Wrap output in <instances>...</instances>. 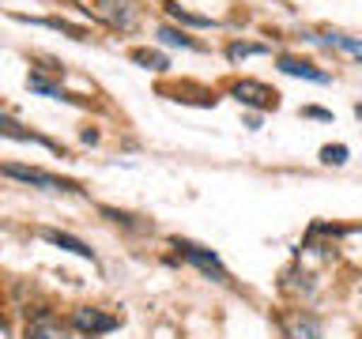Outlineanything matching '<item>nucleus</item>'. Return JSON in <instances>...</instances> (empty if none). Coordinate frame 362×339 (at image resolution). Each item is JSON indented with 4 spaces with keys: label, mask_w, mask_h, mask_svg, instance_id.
Listing matches in <instances>:
<instances>
[{
    "label": "nucleus",
    "mask_w": 362,
    "mask_h": 339,
    "mask_svg": "<svg viewBox=\"0 0 362 339\" xmlns=\"http://www.w3.org/2000/svg\"><path fill=\"white\" fill-rule=\"evenodd\" d=\"M27 87L30 90H38V95H49V98H61V102H79V98H72V95H64L57 83H49V79H42V76H27Z\"/></svg>",
    "instance_id": "10"
},
{
    "label": "nucleus",
    "mask_w": 362,
    "mask_h": 339,
    "mask_svg": "<svg viewBox=\"0 0 362 339\" xmlns=\"http://www.w3.org/2000/svg\"><path fill=\"white\" fill-rule=\"evenodd\" d=\"M42 237L49 245H57V249H68V253H76V256H83V260H95V253L79 242V237H72V234H61V230H42Z\"/></svg>",
    "instance_id": "8"
},
{
    "label": "nucleus",
    "mask_w": 362,
    "mask_h": 339,
    "mask_svg": "<svg viewBox=\"0 0 362 339\" xmlns=\"http://www.w3.org/2000/svg\"><path fill=\"white\" fill-rule=\"evenodd\" d=\"M358 117H362V106H358Z\"/></svg>",
    "instance_id": "16"
},
{
    "label": "nucleus",
    "mask_w": 362,
    "mask_h": 339,
    "mask_svg": "<svg viewBox=\"0 0 362 339\" xmlns=\"http://www.w3.org/2000/svg\"><path fill=\"white\" fill-rule=\"evenodd\" d=\"M95 16L102 19V23H110L113 30H132L136 27V8H132V0H95Z\"/></svg>",
    "instance_id": "2"
},
{
    "label": "nucleus",
    "mask_w": 362,
    "mask_h": 339,
    "mask_svg": "<svg viewBox=\"0 0 362 339\" xmlns=\"http://www.w3.org/2000/svg\"><path fill=\"white\" fill-rule=\"evenodd\" d=\"M4 177H16V181H23V185H38V189H49V192H79L76 181L53 177V174L34 170V166H4Z\"/></svg>",
    "instance_id": "1"
},
{
    "label": "nucleus",
    "mask_w": 362,
    "mask_h": 339,
    "mask_svg": "<svg viewBox=\"0 0 362 339\" xmlns=\"http://www.w3.org/2000/svg\"><path fill=\"white\" fill-rule=\"evenodd\" d=\"M234 98L242 102V106H257V109H276L279 106V95L264 83H257V79H242V83H234Z\"/></svg>",
    "instance_id": "3"
},
{
    "label": "nucleus",
    "mask_w": 362,
    "mask_h": 339,
    "mask_svg": "<svg viewBox=\"0 0 362 339\" xmlns=\"http://www.w3.org/2000/svg\"><path fill=\"white\" fill-rule=\"evenodd\" d=\"M27 339H68V332H64V324L57 321V316L38 313L30 321V328H27Z\"/></svg>",
    "instance_id": "6"
},
{
    "label": "nucleus",
    "mask_w": 362,
    "mask_h": 339,
    "mask_svg": "<svg viewBox=\"0 0 362 339\" xmlns=\"http://www.w3.org/2000/svg\"><path fill=\"white\" fill-rule=\"evenodd\" d=\"M321 158H325L328 166H344V162H347V147H344V143H336V147L328 143L325 151H321Z\"/></svg>",
    "instance_id": "13"
},
{
    "label": "nucleus",
    "mask_w": 362,
    "mask_h": 339,
    "mask_svg": "<svg viewBox=\"0 0 362 339\" xmlns=\"http://www.w3.org/2000/svg\"><path fill=\"white\" fill-rule=\"evenodd\" d=\"M166 11H170V16H174L177 23H185V27H211V19H208V16H192V11H181L177 4H170Z\"/></svg>",
    "instance_id": "12"
},
{
    "label": "nucleus",
    "mask_w": 362,
    "mask_h": 339,
    "mask_svg": "<svg viewBox=\"0 0 362 339\" xmlns=\"http://www.w3.org/2000/svg\"><path fill=\"white\" fill-rule=\"evenodd\" d=\"M72 324H76V332H83V335H106L117 328V316H110L102 309H76Z\"/></svg>",
    "instance_id": "4"
},
{
    "label": "nucleus",
    "mask_w": 362,
    "mask_h": 339,
    "mask_svg": "<svg viewBox=\"0 0 362 339\" xmlns=\"http://www.w3.org/2000/svg\"><path fill=\"white\" fill-rule=\"evenodd\" d=\"M257 53H264V45H230V49H226V56H230V61H242V56H257Z\"/></svg>",
    "instance_id": "15"
},
{
    "label": "nucleus",
    "mask_w": 362,
    "mask_h": 339,
    "mask_svg": "<svg viewBox=\"0 0 362 339\" xmlns=\"http://www.w3.org/2000/svg\"><path fill=\"white\" fill-rule=\"evenodd\" d=\"M158 38H163L166 45H181V49H192V38H185V34H181V30H158Z\"/></svg>",
    "instance_id": "14"
},
{
    "label": "nucleus",
    "mask_w": 362,
    "mask_h": 339,
    "mask_svg": "<svg viewBox=\"0 0 362 339\" xmlns=\"http://www.w3.org/2000/svg\"><path fill=\"white\" fill-rule=\"evenodd\" d=\"M279 68L287 76H302V79H313V83H328V72L313 68L310 61H298V56H279Z\"/></svg>",
    "instance_id": "7"
},
{
    "label": "nucleus",
    "mask_w": 362,
    "mask_h": 339,
    "mask_svg": "<svg viewBox=\"0 0 362 339\" xmlns=\"http://www.w3.org/2000/svg\"><path fill=\"white\" fill-rule=\"evenodd\" d=\"M283 332H287V339H321V324L310 313H291L283 316Z\"/></svg>",
    "instance_id": "5"
},
{
    "label": "nucleus",
    "mask_w": 362,
    "mask_h": 339,
    "mask_svg": "<svg viewBox=\"0 0 362 339\" xmlns=\"http://www.w3.org/2000/svg\"><path fill=\"white\" fill-rule=\"evenodd\" d=\"M132 61H136V64H144V68H151V72H163V68H166V56H163V53H155V49H136V53H132Z\"/></svg>",
    "instance_id": "11"
},
{
    "label": "nucleus",
    "mask_w": 362,
    "mask_h": 339,
    "mask_svg": "<svg viewBox=\"0 0 362 339\" xmlns=\"http://www.w3.org/2000/svg\"><path fill=\"white\" fill-rule=\"evenodd\" d=\"M181 253H185V260H192L200 271H208V275H215V279H226V271H223V264L215 260L211 253H200L197 245H181Z\"/></svg>",
    "instance_id": "9"
}]
</instances>
